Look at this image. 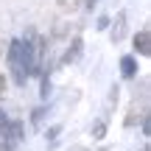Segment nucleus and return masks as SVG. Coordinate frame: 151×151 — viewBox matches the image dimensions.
Returning a JSON list of instances; mask_svg holds the SVG:
<instances>
[{"label":"nucleus","mask_w":151,"mask_h":151,"mask_svg":"<svg viewBox=\"0 0 151 151\" xmlns=\"http://www.w3.org/2000/svg\"><path fill=\"white\" fill-rule=\"evenodd\" d=\"M45 53V39L37 34H28L25 39H11L9 42V67L17 84H25L31 76L39 73Z\"/></svg>","instance_id":"obj_1"},{"label":"nucleus","mask_w":151,"mask_h":151,"mask_svg":"<svg viewBox=\"0 0 151 151\" xmlns=\"http://www.w3.org/2000/svg\"><path fill=\"white\" fill-rule=\"evenodd\" d=\"M134 50H137L140 56H148V53H151V34H148V28L137 31V37H134Z\"/></svg>","instance_id":"obj_2"},{"label":"nucleus","mask_w":151,"mask_h":151,"mask_svg":"<svg viewBox=\"0 0 151 151\" xmlns=\"http://www.w3.org/2000/svg\"><path fill=\"white\" fill-rule=\"evenodd\" d=\"M81 48H84V42H81V37H76V39H73V45L67 48V53L62 56V65H73V62L81 56Z\"/></svg>","instance_id":"obj_3"},{"label":"nucleus","mask_w":151,"mask_h":151,"mask_svg":"<svg viewBox=\"0 0 151 151\" xmlns=\"http://www.w3.org/2000/svg\"><path fill=\"white\" fill-rule=\"evenodd\" d=\"M120 73H123V78H134L137 76V62L132 56H123L120 59Z\"/></svg>","instance_id":"obj_4"},{"label":"nucleus","mask_w":151,"mask_h":151,"mask_svg":"<svg viewBox=\"0 0 151 151\" xmlns=\"http://www.w3.org/2000/svg\"><path fill=\"white\" fill-rule=\"evenodd\" d=\"M126 34V14H118V20H115V28H112V42H120Z\"/></svg>","instance_id":"obj_5"},{"label":"nucleus","mask_w":151,"mask_h":151,"mask_svg":"<svg viewBox=\"0 0 151 151\" xmlns=\"http://www.w3.org/2000/svg\"><path fill=\"white\" fill-rule=\"evenodd\" d=\"M92 134H95V140H101V137L106 134V123H98V126H95V132H92Z\"/></svg>","instance_id":"obj_6"},{"label":"nucleus","mask_w":151,"mask_h":151,"mask_svg":"<svg viewBox=\"0 0 151 151\" xmlns=\"http://www.w3.org/2000/svg\"><path fill=\"white\" fill-rule=\"evenodd\" d=\"M6 126H9V118H6V115H3V109H0V132H3Z\"/></svg>","instance_id":"obj_7"},{"label":"nucleus","mask_w":151,"mask_h":151,"mask_svg":"<svg viewBox=\"0 0 151 151\" xmlns=\"http://www.w3.org/2000/svg\"><path fill=\"white\" fill-rule=\"evenodd\" d=\"M6 95V78H3V73H0V98Z\"/></svg>","instance_id":"obj_8"},{"label":"nucleus","mask_w":151,"mask_h":151,"mask_svg":"<svg viewBox=\"0 0 151 151\" xmlns=\"http://www.w3.org/2000/svg\"><path fill=\"white\" fill-rule=\"evenodd\" d=\"M98 3V0H87V6H90V9H92V6H95Z\"/></svg>","instance_id":"obj_9"}]
</instances>
